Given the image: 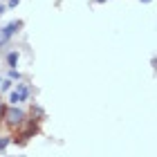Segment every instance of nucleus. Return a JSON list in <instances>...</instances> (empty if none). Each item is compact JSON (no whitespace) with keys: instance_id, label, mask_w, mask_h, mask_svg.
<instances>
[{"instance_id":"obj_11","label":"nucleus","mask_w":157,"mask_h":157,"mask_svg":"<svg viewBox=\"0 0 157 157\" xmlns=\"http://www.w3.org/2000/svg\"><path fill=\"white\" fill-rule=\"evenodd\" d=\"M141 2H151V0H141Z\"/></svg>"},{"instance_id":"obj_5","label":"nucleus","mask_w":157,"mask_h":157,"mask_svg":"<svg viewBox=\"0 0 157 157\" xmlns=\"http://www.w3.org/2000/svg\"><path fill=\"white\" fill-rule=\"evenodd\" d=\"M9 78H11V81H18V78H20V74L16 72V67H9Z\"/></svg>"},{"instance_id":"obj_7","label":"nucleus","mask_w":157,"mask_h":157,"mask_svg":"<svg viewBox=\"0 0 157 157\" xmlns=\"http://www.w3.org/2000/svg\"><path fill=\"white\" fill-rule=\"evenodd\" d=\"M7 144H9V139H7V137H2V135H0V151H2V148H5Z\"/></svg>"},{"instance_id":"obj_12","label":"nucleus","mask_w":157,"mask_h":157,"mask_svg":"<svg viewBox=\"0 0 157 157\" xmlns=\"http://www.w3.org/2000/svg\"><path fill=\"white\" fill-rule=\"evenodd\" d=\"M0 83H2V78H0Z\"/></svg>"},{"instance_id":"obj_6","label":"nucleus","mask_w":157,"mask_h":157,"mask_svg":"<svg viewBox=\"0 0 157 157\" xmlns=\"http://www.w3.org/2000/svg\"><path fill=\"white\" fill-rule=\"evenodd\" d=\"M11 88V78H9V81H2V83H0V90H9Z\"/></svg>"},{"instance_id":"obj_8","label":"nucleus","mask_w":157,"mask_h":157,"mask_svg":"<svg viewBox=\"0 0 157 157\" xmlns=\"http://www.w3.org/2000/svg\"><path fill=\"white\" fill-rule=\"evenodd\" d=\"M18 2H20V0H9V9H13V7H16Z\"/></svg>"},{"instance_id":"obj_3","label":"nucleus","mask_w":157,"mask_h":157,"mask_svg":"<svg viewBox=\"0 0 157 157\" xmlns=\"http://www.w3.org/2000/svg\"><path fill=\"white\" fill-rule=\"evenodd\" d=\"M5 119L9 121V124H23V119H25V112L20 110V108H9V110H5Z\"/></svg>"},{"instance_id":"obj_2","label":"nucleus","mask_w":157,"mask_h":157,"mask_svg":"<svg viewBox=\"0 0 157 157\" xmlns=\"http://www.w3.org/2000/svg\"><path fill=\"white\" fill-rule=\"evenodd\" d=\"M27 97H29V88H27V85H23V83H18L16 90L11 92V103L16 105V103H20V101H25Z\"/></svg>"},{"instance_id":"obj_4","label":"nucleus","mask_w":157,"mask_h":157,"mask_svg":"<svg viewBox=\"0 0 157 157\" xmlns=\"http://www.w3.org/2000/svg\"><path fill=\"white\" fill-rule=\"evenodd\" d=\"M7 63H9V67H16V65H18V52H9Z\"/></svg>"},{"instance_id":"obj_10","label":"nucleus","mask_w":157,"mask_h":157,"mask_svg":"<svg viewBox=\"0 0 157 157\" xmlns=\"http://www.w3.org/2000/svg\"><path fill=\"white\" fill-rule=\"evenodd\" d=\"M2 112H5V110H2V103H0V115H2Z\"/></svg>"},{"instance_id":"obj_9","label":"nucleus","mask_w":157,"mask_h":157,"mask_svg":"<svg viewBox=\"0 0 157 157\" xmlns=\"http://www.w3.org/2000/svg\"><path fill=\"white\" fill-rule=\"evenodd\" d=\"M0 13H5V7H2V5H0Z\"/></svg>"},{"instance_id":"obj_1","label":"nucleus","mask_w":157,"mask_h":157,"mask_svg":"<svg viewBox=\"0 0 157 157\" xmlns=\"http://www.w3.org/2000/svg\"><path fill=\"white\" fill-rule=\"evenodd\" d=\"M20 27H23V23H20V20H16V23H9V25H5L2 29H0V45H5L7 40H9L13 34H16Z\"/></svg>"}]
</instances>
